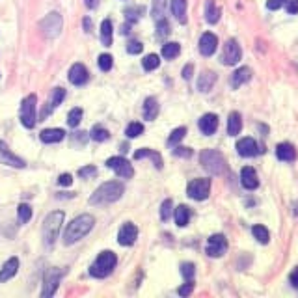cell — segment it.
Returning <instances> with one entry per match:
<instances>
[{
  "mask_svg": "<svg viewBox=\"0 0 298 298\" xmlns=\"http://www.w3.org/2000/svg\"><path fill=\"white\" fill-rule=\"evenodd\" d=\"M94 225H95V218L91 215H80L77 218H73L67 224L65 231H63V244L71 246L75 242H79L80 239H84L89 231L94 230Z\"/></svg>",
  "mask_w": 298,
  "mask_h": 298,
  "instance_id": "obj_1",
  "label": "cell"
},
{
  "mask_svg": "<svg viewBox=\"0 0 298 298\" xmlns=\"http://www.w3.org/2000/svg\"><path fill=\"white\" fill-rule=\"evenodd\" d=\"M123 196V183L120 181H106L89 196V205H108L114 203Z\"/></svg>",
  "mask_w": 298,
  "mask_h": 298,
  "instance_id": "obj_2",
  "label": "cell"
},
{
  "mask_svg": "<svg viewBox=\"0 0 298 298\" xmlns=\"http://www.w3.org/2000/svg\"><path fill=\"white\" fill-rule=\"evenodd\" d=\"M63 211H53V213H49L43 220V225H41V235H43V244L45 246H53L56 242L58 235H60V230H62V224H63Z\"/></svg>",
  "mask_w": 298,
  "mask_h": 298,
  "instance_id": "obj_3",
  "label": "cell"
},
{
  "mask_svg": "<svg viewBox=\"0 0 298 298\" xmlns=\"http://www.w3.org/2000/svg\"><path fill=\"white\" fill-rule=\"evenodd\" d=\"M199 163L211 175H222L225 172V158L218 149H203L199 153Z\"/></svg>",
  "mask_w": 298,
  "mask_h": 298,
  "instance_id": "obj_4",
  "label": "cell"
},
{
  "mask_svg": "<svg viewBox=\"0 0 298 298\" xmlns=\"http://www.w3.org/2000/svg\"><path fill=\"white\" fill-rule=\"evenodd\" d=\"M116 265H118V257H116L114 251L110 250H105L101 251L99 256H97V259L94 261V265L89 267V274L94 278H106L108 274H112V270L116 268Z\"/></svg>",
  "mask_w": 298,
  "mask_h": 298,
  "instance_id": "obj_5",
  "label": "cell"
},
{
  "mask_svg": "<svg viewBox=\"0 0 298 298\" xmlns=\"http://www.w3.org/2000/svg\"><path fill=\"white\" fill-rule=\"evenodd\" d=\"M36 105H37L36 94L27 95L21 103V123L27 129H34V125H36Z\"/></svg>",
  "mask_w": 298,
  "mask_h": 298,
  "instance_id": "obj_6",
  "label": "cell"
},
{
  "mask_svg": "<svg viewBox=\"0 0 298 298\" xmlns=\"http://www.w3.org/2000/svg\"><path fill=\"white\" fill-rule=\"evenodd\" d=\"M39 27H41L43 34H45L49 39H53V37L60 36V32H62V27H63V19L58 11H51V13L39 22Z\"/></svg>",
  "mask_w": 298,
  "mask_h": 298,
  "instance_id": "obj_7",
  "label": "cell"
},
{
  "mask_svg": "<svg viewBox=\"0 0 298 298\" xmlns=\"http://www.w3.org/2000/svg\"><path fill=\"white\" fill-rule=\"evenodd\" d=\"M63 274H65V270H62V268H49V270L45 272L41 296L49 298V296H53V294L56 293L58 283H60V280H62Z\"/></svg>",
  "mask_w": 298,
  "mask_h": 298,
  "instance_id": "obj_8",
  "label": "cell"
},
{
  "mask_svg": "<svg viewBox=\"0 0 298 298\" xmlns=\"http://www.w3.org/2000/svg\"><path fill=\"white\" fill-rule=\"evenodd\" d=\"M211 192V179H194L187 187V194L189 198L196 199V201H203L209 198Z\"/></svg>",
  "mask_w": 298,
  "mask_h": 298,
  "instance_id": "obj_9",
  "label": "cell"
},
{
  "mask_svg": "<svg viewBox=\"0 0 298 298\" xmlns=\"http://www.w3.org/2000/svg\"><path fill=\"white\" fill-rule=\"evenodd\" d=\"M106 168L114 170L116 175L121 179H131L132 175H134V170H132L131 163L123 157H110L108 161H106Z\"/></svg>",
  "mask_w": 298,
  "mask_h": 298,
  "instance_id": "obj_10",
  "label": "cell"
},
{
  "mask_svg": "<svg viewBox=\"0 0 298 298\" xmlns=\"http://www.w3.org/2000/svg\"><path fill=\"white\" fill-rule=\"evenodd\" d=\"M242 56V49L237 43V39H227L224 45V53H222V63L224 65H235L239 63Z\"/></svg>",
  "mask_w": 298,
  "mask_h": 298,
  "instance_id": "obj_11",
  "label": "cell"
},
{
  "mask_svg": "<svg viewBox=\"0 0 298 298\" xmlns=\"http://www.w3.org/2000/svg\"><path fill=\"white\" fill-rule=\"evenodd\" d=\"M225 250H227V239H225L224 235L216 233V235L209 237V241H207V248H205L207 256L209 257H222L225 254Z\"/></svg>",
  "mask_w": 298,
  "mask_h": 298,
  "instance_id": "obj_12",
  "label": "cell"
},
{
  "mask_svg": "<svg viewBox=\"0 0 298 298\" xmlns=\"http://www.w3.org/2000/svg\"><path fill=\"white\" fill-rule=\"evenodd\" d=\"M0 163L6 164V166H11V168H25L27 166V163H25L19 155H15V153L11 151L10 147H8V144L2 140H0Z\"/></svg>",
  "mask_w": 298,
  "mask_h": 298,
  "instance_id": "obj_13",
  "label": "cell"
},
{
  "mask_svg": "<svg viewBox=\"0 0 298 298\" xmlns=\"http://www.w3.org/2000/svg\"><path fill=\"white\" fill-rule=\"evenodd\" d=\"M138 239V227H136L132 222H127L120 227V233H118V242L121 246H132Z\"/></svg>",
  "mask_w": 298,
  "mask_h": 298,
  "instance_id": "obj_14",
  "label": "cell"
},
{
  "mask_svg": "<svg viewBox=\"0 0 298 298\" xmlns=\"http://www.w3.org/2000/svg\"><path fill=\"white\" fill-rule=\"evenodd\" d=\"M218 47V37L213 32H205L203 36L199 37V53L203 56H213Z\"/></svg>",
  "mask_w": 298,
  "mask_h": 298,
  "instance_id": "obj_15",
  "label": "cell"
},
{
  "mask_svg": "<svg viewBox=\"0 0 298 298\" xmlns=\"http://www.w3.org/2000/svg\"><path fill=\"white\" fill-rule=\"evenodd\" d=\"M88 80H89V73L88 69H86V65H82V63L71 65V69H69V82L75 84V86H84Z\"/></svg>",
  "mask_w": 298,
  "mask_h": 298,
  "instance_id": "obj_16",
  "label": "cell"
},
{
  "mask_svg": "<svg viewBox=\"0 0 298 298\" xmlns=\"http://www.w3.org/2000/svg\"><path fill=\"white\" fill-rule=\"evenodd\" d=\"M237 151L241 157H256L259 153V146L254 138H242V140L237 142Z\"/></svg>",
  "mask_w": 298,
  "mask_h": 298,
  "instance_id": "obj_17",
  "label": "cell"
},
{
  "mask_svg": "<svg viewBox=\"0 0 298 298\" xmlns=\"http://www.w3.org/2000/svg\"><path fill=\"white\" fill-rule=\"evenodd\" d=\"M241 183L246 190H256L259 187V179H257L256 170L251 166H244L241 170Z\"/></svg>",
  "mask_w": 298,
  "mask_h": 298,
  "instance_id": "obj_18",
  "label": "cell"
},
{
  "mask_svg": "<svg viewBox=\"0 0 298 298\" xmlns=\"http://www.w3.org/2000/svg\"><path fill=\"white\" fill-rule=\"evenodd\" d=\"M199 131L203 132V134L211 136L215 134L216 129H218V116L216 114H205L201 116V120H199Z\"/></svg>",
  "mask_w": 298,
  "mask_h": 298,
  "instance_id": "obj_19",
  "label": "cell"
},
{
  "mask_svg": "<svg viewBox=\"0 0 298 298\" xmlns=\"http://www.w3.org/2000/svg\"><path fill=\"white\" fill-rule=\"evenodd\" d=\"M65 99V89L63 88H54L53 89V95H51V101L47 103V106H45V110L41 112V118H47L51 112H53L56 106L62 105V101Z\"/></svg>",
  "mask_w": 298,
  "mask_h": 298,
  "instance_id": "obj_20",
  "label": "cell"
},
{
  "mask_svg": "<svg viewBox=\"0 0 298 298\" xmlns=\"http://www.w3.org/2000/svg\"><path fill=\"white\" fill-rule=\"evenodd\" d=\"M17 270H19V259H17V257H10V259L4 263V267L0 268V283L11 280V278L17 274Z\"/></svg>",
  "mask_w": 298,
  "mask_h": 298,
  "instance_id": "obj_21",
  "label": "cell"
},
{
  "mask_svg": "<svg viewBox=\"0 0 298 298\" xmlns=\"http://www.w3.org/2000/svg\"><path fill=\"white\" fill-rule=\"evenodd\" d=\"M276 157L280 158V161H283V163H293L294 158H296V149L293 147V144H287V142L278 144Z\"/></svg>",
  "mask_w": 298,
  "mask_h": 298,
  "instance_id": "obj_22",
  "label": "cell"
},
{
  "mask_svg": "<svg viewBox=\"0 0 298 298\" xmlns=\"http://www.w3.org/2000/svg\"><path fill=\"white\" fill-rule=\"evenodd\" d=\"M39 138L43 144H58L65 138V131L63 129H45V131H41Z\"/></svg>",
  "mask_w": 298,
  "mask_h": 298,
  "instance_id": "obj_23",
  "label": "cell"
},
{
  "mask_svg": "<svg viewBox=\"0 0 298 298\" xmlns=\"http://www.w3.org/2000/svg\"><path fill=\"white\" fill-rule=\"evenodd\" d=\"M215 84H216V75L213 73V71H203V73L198 77V89L199 91H203V94L211 91Z\"/></svg>",
  "mask_w": 298,
  "mask_h": 298,
  "instance_id": "obj_24",
  "label": "cell"
},
{
  "mask_svg": "<svg viewBox=\"0 0 298 298\" xmlns=\"http://www.w3.org/2000/svg\"><path fill=\"white\" fill-rule=\"evenodd\" d=\"M250 79H251V69L239 67L235 73L231 75V86H233V88H241L242 84L250 82Z\"/></svg>",
  "mask_w": 298,
  "mask_h": 298,
  "instance_id": "obj_25",
  "label": "cell"
},
{
  "mask_svg": "<svg viewBox=\"0 0 298 298\" xmlns=\"http://www.w3.org/2000/svg\"><path fill=\"white\" fill-rule=\"evenodd\" d=\"M220 15H222V11H220L215 0H207V4H205V21L209 25H216L220 21Z\"/></svg>",
  "mask_w": 298,
  "mask_h": 298,
  "instance_id": "obj_26",
  "label": "cell"
},
{
  "mask_svg": "<svg viewBox=\"0 0 298 298\" xmlns=\"http://www.w3.org/2000/svg\"><path fill=\"white\" fill-rule=\"evenodd\" d=\"M158 116V101L155 97H147L144 103V120L153 121Z\"/></svg>",
  "mask_w": 298,
  "mask_h": 298,
  "instance_id": "obj_27",
  "label": "cell"
},
{
  "mask_svg": "<svg viewBox=\"0 0 298 298\" xmlns=\"http://www.w3.org/2000/svg\"><path fill=\"white\" fill-rule=\"evenodd\" d=\"M242 129V118L239 112H231L230 118H227V134L237 136Z\"/></svg>",
  "mask_w": 298,
  "mask_h": 298,
  "instance_id": "obj_28",
  "label": "cell"
},
{
  "mask_svg": "<svg viewBox=\"0 0 298 298\" xmlns=\"http://www.w3.org/2000/svg\"><path fill=\"white\" fill-rule=\"evenodd\" d=\"M151 158V161H155V166L161 170L163 168V157L158 155L157 151H153V149H147V147H144V149H138V151L134 153V158L136 161H142V158Z\"/></svg>",
  "mask_w": 298,
  "mask_h": 298,
  "instance_id": "obj_29",
  "label": "cell"
},
{
  "mask_svg": "<svg viewBox=\"0 0 298 298\" xmlns=\"http://www.w3.org/2000/svg\"><path fill=\"white\" fill-rule=\"evenodd\" d=\"M172 13L181 25L187 22V0H172Z\"/></svg>",
  "mask_w": 298,
  "mask_h": 298,
  "instance_id": "obj_30",
  "label": "cell"
},
{
  "mask_svg": "<svg viewBox=\"0 0 298 298\" xmlns=\"http://www.w3.org/2000/svg\"><path fill=\"white\" fill-rule=\"evenodd\" d=\"M173 216H175V224L179 227H185L190 222V209L187 205H179L177 209H175V213H173Z\"/></svg>",
  "mask_w": 298,
  "mask_h": 298,
  "instance_id": "obj_31",
  "label": "cell"
},
{
  "mask_svg": "<svg viewBox=\"0 0 298 298\" xmlns=\"http://www.w3.org/2000/svg\"><path fill=\"white\" fill-rule=\"evenodd\" d=\"M101 43L105 47L112 45V21L110 19H105L103 25H101Z\"/></svg>",
  "mask_w": 298,
  "mask_h": 298,
  "instance_id": "obj_32",
  "label": "cell"
},
{
  "mask_svg": "<svg viewBox=\"0 0 298 298\" xmlns=\"http://www.w3.org/2000/svg\"><path fill=\"white\" fill-rule=\"evenodd\" d=\"M179 53H181V45L175 41H170L166 45H163V56L166 60H173V58H177Z\"/></svg>",
  "mask_w": 298,
  "mask_h": 298,
  "instance_id": "obj_33",
  "label": "cell"
},
{
  "mask_svg": "<svg viewBox=\"0 0 298 298\" xmlns=\"http://www.w3.org/2000/svg\"><path fill=\"white\" fill-rule=\"evenodd\" d=\"M89 138H91L94 142H105L110 138V132L106 131L103 125H95L94 129L89 131Z\"/></svg>",
  "mask_w": 298,
  "mask_h": 298,
  "instance_id": "obj_34",
  "label": "cell"
},
{
  "mask_svg": "<svg viewBox=\"0 0 298 298\" xmlns=\"http://www.w3.org/2000/svg\"><path fill=\"white\" fill-rule=\"evenodd\" d=\"M17 218H19V224H28L32 218V207L28 203H21L17 207Z\"/></svg>",
  "mask_w": 298,
  "mask_h": 298,
  "instance_id": "obj_35",
  "label": "cell"
},
{
  "mask_svg": "<svg viewBox=\"0 0 298 298\" xmlns=\"http://www.w3.org/2000/svg\"><path fill=\"white\" fill-rule=\"evenodd\" d=\"M164 10H166V0H153L151 6V15L155 21L164 19Z\"/></svg>",
  "mask_w": 298,
  "mask_h": 298,
  "instance_id": "obj_36",
  "label": "cell"
},
{
  "mask_svg": "<svg viewBox=\"0 0 298 298\" xmlns=\"http://www.w3.org/2000/svg\"><path fill=\"white\" fill-rule=\"evenodd\" d=\"M251 233H254V237H256L261 244H267V242L270 241V233H268V230L265 225H254V227H251Z\"/></svg>",
  "mask_w": 298,
  "mask_h": 298,
  "instance_id": "obj_37",
  "label": "cell"
},
{
  "mask_svg": "<svg viewBox=\"0 0 298 298\" xmlns=\"http://www.w3.org/2000/svg\"><path fill=\"white\" fill-rule=\"evenodd\" d=\"M185 136H187V127H177V129H173L170 138H168V146H177L179 142L183 140Z\"/></svg>",
  "mask_w": 298,
  "mask_h": 298,
  "instance_id": "obj_38",
  "label": "cell"
},
{
  "mask_svg": "<svg viewBox=\"0 0 298 298\" xmlns=\"http://www.w3.org/2000/svg\"><path fill=\"white\" fill-rule=\"evenodd\" d=\"M142 65H144L146 71H153V69H157L158 65H161V58H158L157 54H147V56L142 60Z\"/></svg>",
  "mask_w": 298,
  "mask_h": 298,
  "instance_id": "obj_39",
  "label": "cell"
},
{
  "mask_svg": "<svg viewBox=\"0 0 298 298\" xmlns=\"http://www.w3.org/2000/svg\"><path fill=\"white\" fill-rule=\"evenodd\" d=\"M80 121H82V108L69 110V114H67V125L69 127H79Z\"/></svg>",
  "mask_w": 298,
  "mask_h": 298,
  "instance_id": "obj_40",
  "label": "cell"
},
{
  "mask_svg": "<svg viewBox=\"0 0 298 298\" xmlns=\"http://www.w3.org/2000/svg\"><path fill=\"white\" fill-rule=\"evenodd\" d=\"M142 132H144V125H142V123H138V121H132V123H129V125H127L125 134H127V138H138Z\"/></svg>",
  "mask_w": 298,
  "mask_h": 298,
  "instance_id": "obj_41",
  "label": "cell"
},
{
  "mask_svg": "<svg viewBox=\"0 0 298 298\" xmlns=\"http://www.w3.org/2000/svg\"><path fill=\"white\" fill-rule=\"evenodd\" d=\"M142 11H144V8H127L125 10V19H127V22H138V19H140V15H142Z\"/></svg>",
  "mask_w": 298,
  "mask_h": 298,
  "instance_id": "obj_42",
  "label": "cell"
},
{
  "mask_svg": "<svg viewBox=\"0 0 298 298\" xmlns=\"http://www.w3.org/2000/svg\"><path fill=\"white\" fill-rule=\"evenodd\" d=\"M112 65H114V58L110 56V54H101L99 56V69L101 71H110L112 69Z\"/></svg>",
  "mask_w": 298,
  "mask_h": 298,
  "instance_id": "obj_43",
  "label": "cell"
},
{
  "mask_svg": "<svg viewBox=\"0 0 298 298\" xmlns=\"http://www.w3.org/2000/svg\"><path fill=\"white\" fill-rule=\"evenodd\" d=\"M170 32H172V28H170V22H168L166 19H161V21H157V36L158 37L170 36Z\"/></svg>",
  "mask_w": 298,
  "mask_h": 298,
  "instance_id": "obj_44",
  "label": "cell"
},
{
  "mask_svg": "<svg viewBox=\"0 0 298 298\" xmlns=\"http://www.w3.org/2000/svg\"><path fill=\"white\" fill-rule=\"evenodd\" d=\"M172 199H164L163 205H161V218L166 222V220H170V216H172Z\"/></svg>",
  "mask_w": 298,
  "mask_h": 298,
  "instance_id": "obj_45",
  "label": "cell"
},
{
  "mask_svg": "<svg viewBox=\"0 0 298 298\" xmlns=\"http://www.w3.org/2000/svg\"><path fill=\"white\" fill-rule=\"evenodd\" d=\"M181 274H183V278L189 282V280H192L194 274H196V267H194V263H183L181 265Z\"/></svg>",
  "mask_w": 298,
  "mask_h": 298,
  "instance_id": "obj_46",
  "label": "cell"
},
{
  "mask_svg": "<svg viewBox=\"0 0 298 298\" xmlns=\"http://www.w3.org/2000/svg\"><path fill=\"white\" fill-rule=\"evenodd\" d=\"M95 173H97V168L95 166H84L79 170V177L86 179V177H94Z\"/></svg>",
  "mask_w": 298,
  "mask_h": 298,
  "instance_id": "obj_47",
  "label": "cell"
},
{
  "mask_svg": "<svg viewBox=\"0 0 298 298\" xmlns=\"http://www.w3.org/2000/svg\"><path fill=\"white\" fill-rule=\"evenodd\" d=\"M142 49H144V45H142L140 41H129L127 43V53L129 54H140Z\"/></svg>",
  "mask_w": 298,
  "mask_h": 298,
  "instance_id": "obj_48",
  "label": "cell"
},
{
  "mask_svg": "<svg viewBox=\"0 0 298 298\" xmlns=\"http://www.w3.org/2000/svg\"><path fill=\"white\" fill-rule=\"evenodd\" d=\"M194 291V283H192V280H189V282L185 283V285H181V287L177 289V293L181 294V296H189L190 293Z\"/></svg>",
  "mask_w": 298,
  "mask_h": 298,
  "instance_id": "obj_49",
  "label": "cell"
},
{
  "mask_svg": "<svg viewBox=\"0 0 298 298\" xmlns=\"http://www.w3.org/2000/svg\"><path fill=\"white\" fill-rule=\"evenodd\" d=\"M71 183H73V177L69 173H62L58 177V185H62V187H71Z\"/></svg>",
  "mask_w": 298,
  "mask_h": 298,
  "instance_id": "obj_50",
  "label": "cell"
},
{
  "mask_svg": "<svg viewBox=\"0 0 298 298\" xmlns=\"http://www.w3.org/2000/svg\"><path fill=\"white\" fill-rule=\"evenodd\" d=\"M285 8H287V11L291 15L298 13V0H285Z\"/></svg>",
  "mask_w": 298,
  "mask_h": 298,
  "instance_id": "obj_51",
  "label": "cell"
},
{
  "mask_svg": "<svg viewBox=\"0 0 298 298\" xmlns=\"http://www.w3.org/2000/svg\"><path fill=\"white\" fill-rule=\"evenodd\" d=\"M173 155H175V157H185V158H189L190 155H192V151H190L189 147H177V149H173Z\"/></svg>",
  "mask_w": 298,
  "mask_h": 298,
  "instance_id": "obj_52",
  "label": "cell"
},
{
  "mask_svg": "<svg viewBox=\"0 0 298 298\" xmlns=\"http://www.w3.org/2000/svg\"><path fill=\"white\" fill-rule=\"evenodd\" d=\"M285 4V0H268L267 2V8L268 10H280V8H282V6Z\"/></svg>",
  "mask_w": 298,
  "mask_h": 298,
  "instance_id": "obj_53",
  "label": "cell"
},
{
  "mask_svg": "<svg viewBox=\"0 0 298 298\" xmlns=\"http://www.w3.org/2000/svg\"><path fill=\"white\" fill-rule=\"evenodd\" d=\"M192 71H194V65H192V63L185 65V69H183V79L185 80H190V79H192Z\"/></svg>",
  "mask_w": 298,
  "mask_h": 298,
  "instance_id": "obj_54",
  "label": "cell"
},
{
  "mask_svg": "<svg viewBox=\"0 0 298 298\" xmlns=\"http://www.w3.org/2000/svg\"><path fill=\"white\" fill-rule=\"evenodd\" d=\"M289 282H291V285H293V287H298V267L294 268L293 272H291V276H289Z\"/></svg>",
  "mask_w": 298,
  "mask_h": 298,
  "instance_id": "obj_55",
  "label": "cell"
},
{
  "mask_svg": "<svg viewBox=\"0 0 298 298\" xmlns=\"http://www.w3.org/2000/svg\"><path fill=\"white\" fill-rule=\"evenodd\" d=\"M86 132H75L73 134V142H80V146H84L86 144Z\"/></svg>",
  "mask_w": 298,
  "mask_h": 298,
  "instance_id": "obj_56",
  "label": "cell"
},
{
  "mask_svg": "<svg viewBox=\"0 0 298 298\" xmlns=\"http://www.w3.org/2000/svg\"><path fill=\"white\" fill-rule=\"evenodd\" d=\"M99 2H101V0H84V4H86V8H88V10H95V8L99 6Z\"/></svg>",
  "mask_w": 298,
  "mask_h": 298,
  "instance_id": "obj_57",
  "label": "cell"
},
{
  "mask_svg": "<svg viewBox=\"0 0 298 298\" xmlns=\"http://www.w3.org/2000/svg\"><path fill=\"white\" fill-rule=\"evenodd\" d=\"M82 25H84V30H86V32H91V19H89V17H84Z\"/></svg>",
  "mask_w": 298,
  "mask_h": 298,
  "instance_id": "obj_58",
  "label": "cell"
},
{
  "mask_svg": "<svg viewBox=\"0 0 298 298\" xmlns=\"http://www.w3.org/2000/svg\"><path fill=\"white\" fill-rule=\"evenodd\" d=\"M121 34H123V36H129V34H131V22H127V25L121 27Z\"/></svg>",
  "mask_w": 298,
  "mask_h": 298,
  "instance_id": "obj_59",
  "label": "cell"
}]
</instances>
